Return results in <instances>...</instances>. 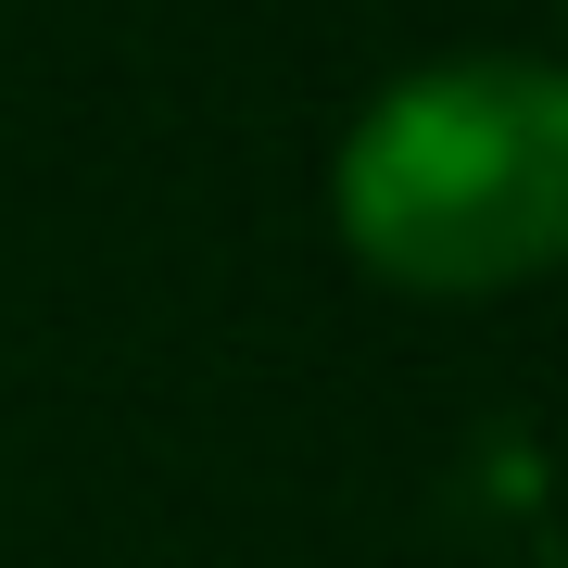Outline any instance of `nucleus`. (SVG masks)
<instances>
[{
	"instance_id": "nucleus-1",
	"label": "nucleus",
	"mask_w": 568,
	"mask_h": 568,
	"mask_svg": "<svg viewBox=\"0 0 568 568\" xmlns=\"http://www.w3.org/2000/svg\"><path fill=\"white\" fill-rule=\"evenodd\" d=\"M328 227L366 278L417 304H480L544 278L568 253V77L530 51L392 77L328 164Z\"/></svg>"
}]
</instances>
